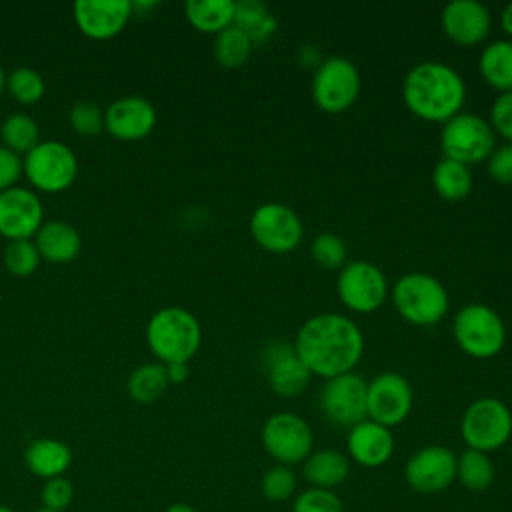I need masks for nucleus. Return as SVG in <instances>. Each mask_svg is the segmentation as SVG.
<instances>
[{
  "mask_svg": "<svg viewBox=\"0 0 512 512\" xmlns=\"http://www.w3.org/2000/svg\"><path fill=\"white\" fill-rule=\"evenodd\" d=\"M292 346L312 376L328 380L354 370L364 354V336L348 316L324 312L300 326Z\"/></svg>",
  "mask_w": 512,
  "mask_h": 512,
  "instance_id": "f257e3e1",
  "label": "nucleus"
},
{
  "mask_svg": "<svg viewBox=\"0 0 512 512\" xmlns=\"http://www.w3.org/2000/svg\"><path fill=\"white\" fill-rule=\"evenodd\" d=\"M402 98L414 116L426 122H446L462 112L466 84L444 62H418L402 80Z\"/></svg>",
  "mask_w": 512,
  "mask_h": 512,
  "instance_id": "f03ea898",
  "label": "nucleus"
},
{
  "mask_svg": "<svg viewBox=\"0 0 512 512\" xmlns=\"http://www.w3.org/2000/svg\"><path fill=\"white\" fill-rule=\"evenodd\" d=\"M146 342L162 364L186 362L198 352L202 328L198 318L182 306L156 310L146 324Z\"/></svg>",
  "mask_w": 512,
  "mask_h": 512,
  "instance_id": "7ed1b4c3",
  "label": "nucleus"
},
{
  "mask_svg": "<svg viewBox=\"0 0 512 512\" xmlns=\"http://www.w3.org/2000/svg\"><path fill=\"white\" fill-rule=\"evenodd\" d=\"M396 312L414 326H434L448 312V292L444 284L426 272H406L392 288Z\"/></svg>",
  "mask_w": 512,
  "mask_h": 512,
  "instance_id": "20e7f679",
  "label": "nucleus"
},
{
  "mask_svg": "<svg viewBox=\"0 0 512 512\" xmlns=\"http://www.w3.org/2000/svg\"><path fill=\"white\" fill-rule=\"evenodd\" d=\"M452 334L460 350L472 358L486 360L496 356L506 342L504 320L490 306L474 302L458 310Z\"/></svg>",
  "mask_w": 512,
  "mask_h": 512,
  "instance_id": "39448f33",
  "label": "nucleus"
},
{
  "mask_svg": "<svg viewBox=\"0 0 512 512\" xmlns=\"http://www.w3.org/2000/svg\"><path fill=\"white\" fill-rule=\"evenodd\" d=\"M460 434L470 450L490 454L510 440L512 412L498 398H478L464 410L460 420Z\"/></svg>",
  "mask_w": 512,
  "mask_h": 512,
  "instance_id": "423d86ee",
  "label": "nucleus"
},
{
  "mask_svg": "<svg viewBox=\"0 0 512 512\" xmlns=\"http://www.w3.org/2000/svg\"><path fill=\"white\" fill-rule=\"evenodd\" d=\"M440 146L444 158L462 162L466 166L480 164L488 160L496 148V132L486 118L474 112H458L444 122Z\"/></svg>",
  "mask_w": 512,
  "mask_h": 512,
  "instance_id": "0eeeda50",
  "label": "nucleus"
},
{
  "mask_svg": "<svg viewBox=\"0 0 512 512\" xmlns=\"http://www.w3.org/2000/svg\"><path fill=\"white\" fill-rule=\"evenodd\" d=\"M22 172L42 192H62L78 176V158L60 140H40L22 158Z\"/></svg>",
  "mask_w": 512,
  "mask_h": 512,
  "instance_id": "6e6552de",
  "label": "nucleus"
},
{
  "mask_svg": "<svg viewBox=\"0 0 512 512\" xmlns=\"http://www.w3.org/2000/svg\"><path fill=\"white\" fill-rule=\"evenodd\" d=\"M360 86L362 80L354 62L344 56H328L314 70L312 98L320 110L340 114L356 102Z\"/></svg>",
  "mask_w": 512,
  "mask_h": 512,
  "instance_id": "1a4fd4ad",
  "label": "nucleus"
},
{
  "mask_svg": "<svg viewBox=\"0 0 512 512\" xmlns=\"http://www.w3.org/2000/svg\"><path fill=\"white\" fill-rule=\"evenodd\" d=\"M336 292L348 310L370 314L384 304L388 296V282L376 264L354 260L340 268L336 278Z\"/></svg>",
  "mask_w": 512,
  "mask_h": 512,
  "instance_id": "9d476101",
  "label": "nucleus"
},
{
  "mask_svg": "<svg viewBox=\"0 0 512 512\" xmlns=\"http://www.w3.org/2000/svg\"><path fill=\"white\" fill-rule=\"evenodd\" d=\"M248 228L254 242L274 254L294 250L304 236L300 216L290 206L280 202H264L256 206Z\"/></svg>",
  "mask_w": 512,
  "mask_h": 512,
  "instance_id": "9b49d317",
  "label": "nucleus"
},
{
  "mask_svg": "<svg viewBox=\"0 0 512 512\" xmlns=\"http://www.w3.org/2000/svg\"><path fill=\"white\" fill-rule=\"evenodd\" d=\"M312 444L310 424L294 412H276L262 426V446L278 464L304 462L312 454Z\"/></svg>",
  "mask_w": 512,
  "mask_h": 512,
  "instance_id": "f8f14e48",
  "label": "nucleus"
},
{
  "mask_svg": "<svg viewBox=\"0 0 512 512\" xmlns=\"http://www.w3.org/2000/svg\"><path fill=\"white\" fill-rule=\"evenodd\" d=\"M366 392L368 382L354 372H346L324 382L318 404L326 420L350 430L352 426L368 418Z\"/></svg>",
  "mask_w": 512,
  "mask_h": 512,
  "instance_id": "ddd939ff",
  "label": "nucleus"
},
{
  "mask_svg": "<svg viewBox=\"0 0 512 512\" xmlns=\"http://www.w3.org/2000/svg\"><path fill=\"white\" fill-rule=\"evenodd\" d=\"M412 402V386L402 374L382 372L368 382V420H374L386 428H394L410 416Z\"/></svg>",
  "mask_w": 512,
  "mask_h": 512,
  "instance_id": "4468645a",
  "label": "nucleus"
},
{
  "mask_svg": "<svg viewBox=\"0 0 512 512\" xmlns=\"http://www.w3.org/2000/svg\"><path fill=\"white\" fill-rule=\"evenodd\" d=\"M404 478L414 492H444L456 480V454L446 446H424L406 462Z\"/></svg>",
  "mask_w": 512,
  "mask_h": 512,
  "instance_id": "2eb2a0df",
  "label": "nucleus"
},
{
  "mask_svg": "<svg viewBox=\"0 0 512 512\" xmlns=\"http://www.w3.org/2000/svg\"><path fill=\"white\" fill-rule=\"evenodd\" d=\"M44 222L40 196L24 186L0 192V234L8 240L34 238Z\"/></svg>",
  "mask_w": 512,
  "mask_h": 512,
  "instance_id": "dca6fc26",
  "label": "nucleus"
},
{
  "mask_svg": "<svg viewBox=\"0 0 512 512\" xmlns=\"http://www.w3.org/2000/svg\"><path fill=\"white\" fill-rule=\"evenodd\" d=\"M158 114L144 96H120L104 108V130L118 140H140L156 126Z\"/></svg>",
  "mask_w": 512,
  "mask_h": 512,
  "instance_id": "f3484780",
  "label": "nucleus"
},
{
  "mask_svg": "<svg viewBox=\"0 0 512 512\" xmlns=\"http://www.w3.org/2000/svg\"><path fill=\"white\" fill-rule=\"evenodd\" d=\"M262 364L268 378L270 388L284 398H292L302 394L312 374L304 366V362L298 358L292 344L286 342H270L262 350Z\"/></svg>",
  "mask_w": 512,
  "mask_h": 512,
  "instance_id": "a211bd4d",
  "label": "nucleus"
},
{
  "mask_svg": "<svg viewBox=\"0 0 512 512\" xmlns=\"http://www.w3.org/2000/svg\"><path fill=\"white\" fill-rule=\"evenodd\" d=\"M72 16L82 34L94 40H108L130 20L132 0H76Z\"/></svg>",
  "mask_w": 512,
  "mask_h": 512,
  "instance_id": "6ab92c4d",
  "label": "nucleus"
},
{
  "mask_svg": "<svg viewBox=\"0 0 512 512\" xmlns=\"http://www.w3.org/2000/svg\"><path fill=\"white\" fill-rule=\"evenodd\" d=\"M440 22L444 34L452 42L460 46H474L488 38L492 16L478 0H452L444 6Z\"/></svg>",
  "mask_w": 512,
  "mask_h": 512,
  "instance_id": "aec40b11",
  "label": "nucleus"
},
{
  "mask_svg": "<svg viewBox=\"0 0 512 512\" xmlns=\"http://www.w3.org/2000/svg\"><path fill=\"white\" fill-rule=\"evenodd\" d=\"M348 456L364 468H378L386 464L394 452V436L390 428L374 422L362 420L348 430Z\"/></svg>",
  "mask_w": 512,
  "mask_h": 512,
  "instance_id": "412c9836",
  "label": "nucleus"
},
{
  "mask_svg": "<svg viewBox=\"0 0 512 512\" xmlns=\"http://www.w3.org/2000/svg\"><path fill=\"white\" fill-rule=\"evenodd\" d=\"M34 244L40 252V258L54 264H64L78 256L82 248V236L74 224L54 218L42 222L34 234Z\"/></svg>",
  "mask_w": 512,
  "mask_h": 512,
  "instance_id": "4be33fe9",
  "label": "nucleus"
},
{
  "mask_svg": "<svg viewBox=\"0 0 512 512\" xmlns=\"http://www.w3.org/2000/svg\"><path fill=\"white\" fill-rule=\"evenodd\" d=\"M24 462L34 476L50 480L64 476V472L70 468L72 450L58 438H34L24 450Z\"/></svg>",
  "mask_w": 512,
  "mask_h": 512,
  "instance_id": "5701e85b",
  "label": "nucleus"
},
{
  "mask_svg": "<svg viewBox=\"0 0 512 512\" xmlns=\"http://www.w3.org/2000/svg\"><path fill=\"white\" fill-rule=\"evenodd\" d=\"M302 464H304L302 468L304 478L312 488L332 490L340 486L350 472L348 456L334 448L316 450Z\"/></svg>",
  "mask_w": 512,
  "mask_h": 512,
  "instance_id": "b1692460",
  "label": "nucleus"
},
{
  "mask_svg": "<svg viewBox=\"0 0 512 512\" xmlns=\"http://www.w3.org/2000/svg\"><path fill=\"white\" fill-rule=\"evenodd\" d=\"M478 70L488 86L500 92L512 90V40L490 42L480 52Z\"/></svg>",
  "mask_w": 512,
  "mask_h": 512,
  "instance_id": "393cba45",
  "label": "nucleus"
},
{
  "mask_svg": "<svg viewBox=\"0 0 512 512\" xmlns=\"http://www.w3.org/2000/svg\"><path fill=\"white\" fill-rule=\"evenodd\" d=\"M168 374L162 362H144L136 366L126 380V390L130 398L138 404H152L160 400L168 388Z\"/></svg>",
  "mask_w": 512,
  "mask_h": 512,
  "instance_id": "a878e982",
  "label": "nucleus"
},
{
  "mask_svg": "<svg viewBox=\"0 0 512 512\" xmlns=\"http://www.w3.org/2000/svg\"><path fill=\"white\" fill-rule=\"evenodd\" d=\"M232 0H188L184 4L186 20L200 32L218 34L234 22Z\"/></svg>",
  "mask_w": 512,
  "mask_h": 512,
  "instance_id": "bb28decb",
  "label": "nucleus"
},
{
  "mask_svg": "<svg viewBox=\"0 0 512 512\" xmlns=\"http://www.w3.org/2000/svg\"><path fill=\"white\" fill-rule=\"evenodd\" d=\"M236 28H240L252 44L266 42L278 28L276 16L270 12V8L256 0H240L234 4V22Z\"/></svg>",
  "mask_w": 512,
  "mask_h": 512,
  "instance_id": "cd10ccee",
  "label": "nucleus"
},
{
  "mask_svg": "<svg viewBox=\"0 0 512 512\" xmlns=\"http://www.w3.org/2000/svg\"><path fill=\"white\" fill-rule=\"evenodd\" d=\"M472 184L474 180H472L470 166L462 162L442 158L436 162L432 170V186L436 194L444 200H450V202L464 200L470 194Z\"/></svg>",
  "mask_w": 512,
  "mask_h": 512,
  "instance_id": "c85d7f7f",
  "label": "nucleus"
},
{
  "mask_svg": "<svg viewBox=\"0 0 512 512\" xmlns=\"http://www.w3.org/2000/svg\"><path fill=\"white\" fill-rule=\"evenodd\" d=\"M494 462L488 454L478 450H464L456 458V478L470 492H484L494 482Z\"/></svg>",
  "mask_w": 512,
  "mask_h": 512,
  "instance_id": "c756f323",
  "label": "nucleus"
},
{
  "mask_svg": "<svg viewBox=\"0 0 512 512\" xmlns=\"http://www.w3.org/2000/svg\"><path fill=\"white\" fill-rule=\"evenodd\" d=\"M0 138L2 146L16 154H26L40 142V128L30 114L12 112L0 122Z\"/></svg>",
  "mask_w": 512,
  "mask_h": 512,
  "instance_id": "7c9ffc66",
  "label": "nucleus"
},
{
  "mask_svg": "<svg viewBox=\"0 0 512 512\" xmlns=\"http://www.w3.org/2000/svg\"><path fill=\"white\" fill-rule=\"evenodd\" d=\"M252 40L234 24L224 28L214 38V58L224 68H240L252 54Z\"/></svg>",
  "mask_w": 512,
  "mask_h": 512,
  "instance_id": "2f4dec72",
  "label": "nucleus"
},
{
  "mask_svg": "<svg viewBox=\"0 0 512 512\" xmlns=\"http://www.w3.org/2000/svg\"><path fill=\"white\" fill-rule=\"evenodd\" d=\"M6 90L20 104H34L46 92L42 74L32 66H18L6 74Z\"/></svg>",
  "mask_w": 512,
  "mask_h": 512,
  "instance_id": "473e14b6",
  "label": "nucleus"
},
{
  "mask_svg": "<svg viewBox=\"0 0 512 512\" xmlns=\"http://www.w3.org/2000/svg\"><path fill=\"white\" fill-rule=\"evenodd\" d=\"M4 266L14 276H30L40 264V252L32 238L8 240L2 250Z\"/></svg>",
  "mask_w": 512,
  "mask_h": 512,
  "instance_id": "72a5a7b5",
  "label": "nucleus"
},
{
  "mask_svg": "<svg viewBox=\"0 0 512 512\" xmlns=\"http://www.w3.org/2000/svg\"><path fill=\"white\" fill-rule=\"evenodd\" d=\"M312 260L326 270H340L346 264L348 248L338 234L322 232L310 244Z\"/></svg>",
  "mask_w": 512,
  "mask_h": 512,
  "instance_id": "f704fd0d",
  "label": "nucleus"
},
{
  "mask_svg": "<svg viewBox=\"0 0 512 512\" xmlns=\"http://www.w3.org/2000/svg\"><path fill=\"white\" fill-rule=\"evenodd\" d=\"M260 492L270 502H284L296 492V474L292 466L276 464L268 468L260 480Z\"/></svg>",
  "mask_w": 512,
  "mask_h": 512,
  "instance_id": "c9c22d12",
  "label": "nucleus"
},
{
  "mask_svg": "<svg viewBox=\"0 0 512 512\" xmlns=\"http://www.w3.org/2000/svg\"><path fill=\"white\" fill-rule=\"evenodd\" d=\"M68 122L76 134L94 136L104 130V110L92 100H76L68 112Z\"/></svg>",
  "mask_w": 512,
  "mask_h": 512,
  "instance_id": "e433bc0d",
  "label": "nucleus"
},
{
  "mask_svg": "<svg viewBox=\"0 0 512 512\" xmlns=\"http://www.w3.org/2000/svg\"><path fill=\"white\" fill-rule=\"evenodd\" d=\"M292 512H344V504L334 490L308 488L294 498Z\"/></svg>",
  "mask_w": 512,
  "mask_h": 512,
  "instance_id": "4c0bfd02",
  "label": "nucleus"
},
{
  "mask_svg": "<svg viewBox=\"0 0 512 512\" xmlns=\"http://www.w3.org/2000/svg\"><path fill=\"white\" fill-rule=\"evenodd\" d=\"M72 500H74V486L66 476L44 480L40 490L42 508L52 512H64L72 504Z\"/></svg>",
  "mask_w": 512,
  "mask_h": 512,
  "instance_id": "58836bf2",
  "label": "nucleus"
},
{
  "mask_svg": "<svg viewBox=\"0 0 512 512\" xmlns=\"http://www.w3.org/2000/svg\"><path fill=\"white\" fill-rule=\"evenodd\" d=\"M490 126L508 144H512V90L500 92L490 108Z\"/></svg>",
  "mask_w": 512,
  "mask_h": 512,
  "instance_id": "ea45409f",
  "label": "nucleus"
},
{
  "mask_svg": "<svg viewBox=\"0 0 512 512\" xmlns=\"http://www.w3.org/2000/svg\"><path fill=\"white\" fill-rule=\"evenodd\" d=\"M486 170L494 182L512 184V144L496 146L486 160Z\"/></svg>",
  "mask_w": 512,
  "mask_h": 512,
  "instance_id": "a19ab883",
  "label": "nucleus"
},
{
  "mask_svg": "<svg viewBox=\"0 0 512 512\" xmlns=\"http://www.w3.org/2000/svg\"><path fill=\"white\" fill-rule=\"evenodd\" d=\"M22 174V158L10 148L0 144V192L16 186V180Z\"/></svg>",
  "mask_w": 512,
  "mask_h": 512,
  "instance_id": "79ce46f5",
  "label": "nucleus"
},
{
  "mask_svg": "<svg viewBox=\"0 0 512 512\" xmlns=\"http://www.w3.org/2000/svg\"><path fill=\"white\" fill-rule=\"evenodd\" d=\"M298 62L304 66V68H318L322 64V54L318 50V46H312V44H306V46H300L298 54H296Z\"/></svg>",
  "mask_w": 512,
  "mask_h": 512,
  "instance_id": "37998d69",
  "label": "nucleus"
},
{
  "mask_svg": "<svg viewBox=\"0 0 512 512\" xmlns=\"http://www.w3.org/2000/svg\"><path fill=\"white\" fill-rule=\"evenodd\" d=\"M164 366H166V374H168L170 384H182L190 374L186 362H174V364H164Z\"/></svg>",
  "mask_w": 512,
  "mask_h": 512,
  "instance_id": "c03bdc74",
  "label": "nucleus"
},
{
  "mask_svg": "<svg viewBox=\"0 0 512 512\" xmlns=\"http://www.w3.org/2000/svg\"><path fill=\"white\" fill-rule=\"evenodd\" d=\"M500 26L504 30V34H508L512 38V2H508L502 12H500Z\"/></svg>",
  "mask_w": 512,
  "mask_h": 512,
  "instance_id": "a18cd8bd",
  "label": "nucleus"
},
{
  "mask_svg": "<svg viewBox=\"0 0 512 512\" xmlns=\"http://www.w3.org/2000/svg\"><path fill=\"white\" fill-rule=\"evenodd\" d=\"M164 512H198V510L188 502H174Z\"/></svg>",
  "mask_w": 512,
  "mask_h": 512,
  "instance_id": "49530a36",
  "label": "nucleus"
},
{
  "mask_svg": "<svg viewBox=\"0 0 512 512\" xmlns=\"http://www.w3.org/2000/svg\"><path fill=\"white\" fill-rule=\"evenodd\" d=\"M6 88V74H4V70H2V66H0V92Z\"/></svg>",
  "mask_w": 512,
  "mask_h": 512,
  "instance_id": "de8ad7c7",
  "label": "nucleus"
},
{
  "mask_svg": "<svg viewBox=\"0 0 512 512\" xmlns=\"http://www.w3.org/2000/svg\"><path fill=\"white\" fill-rule=\"evenodd\" d=\"M0 512H16V510H12V508L6 506V504H0Z\"/></svg>",
  "mask_w": 512,
  "mask_h": 512,
  "instance_id": "09e8293b",
  "label": "nucleus"
},
{
  "mask_svg": "<svg viewBox=\"0 0 512 512\" xmlns=\"http://www.w3.org/2000/svg\"><path fill=\"white\" fill-rule=\"evenodd\" d=\"M34 512H52V510H46V508H38V510H34Z\"/></svg>",
  "mask_w": 512,
  "mask_h": 512,
  "instance_id": "8fccbe9b",
  "label": "nucleus"
}]
</instances>
